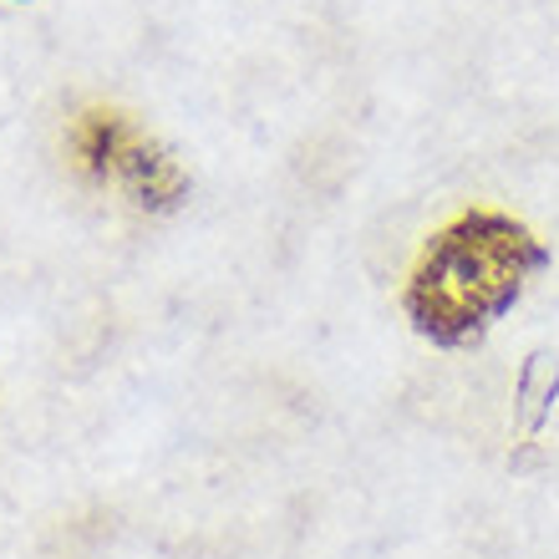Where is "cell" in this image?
<instances>
[{
	"label": "cell",
	"instance_id": "1",
	"mask_svg": "<svg viewBox=\"0 0 559 559\" xmlns=\"http://www.w3.org/2000/svg\"><path fill=\"white\" fill-rule=\"evenodd\" d=\"M545 265L539 239L503 214H463L423 250L407 285V316L438 346H468L519 300Z\"/></svg>",
	"mask_w": 559,
	"mask_h": 559
},
{
	"label": "cell",
	"instance_id": "2",
	"mask_svg": "<svg viewBox=\"0 0 559 559\" xmlns=\"http://www.w3.org/2000/svg\"><path fill=\"white\" fill-rule=\"evenodd\" d=\"M118 183L128 193H133L143 209H174L183 193H189V178H183V168H178L163 147L143 143L138 138L133 147H128V158H122V174Z\"/></svg>",
	"mask_w": 559,
	"mask_h": 559
},
{
	"label": "cell",
	"instance_id": "3",
	"mask_svg": "<svg viewBox=\"0 0 559 559\" xmlns=\"http://www.w3.org/2000/svg\"><path fill=\"white\" fill-rule=\"evenodd\" d=\"M133 143H138V133L118 118V112H87V118L76 122V133H72L76 163H82L87 178H97V183H107V178L118 183L122 158H128V147Z\"/></svg>",
	"mask_w": 559,
	"mask_h": 559
}]
</instances>
